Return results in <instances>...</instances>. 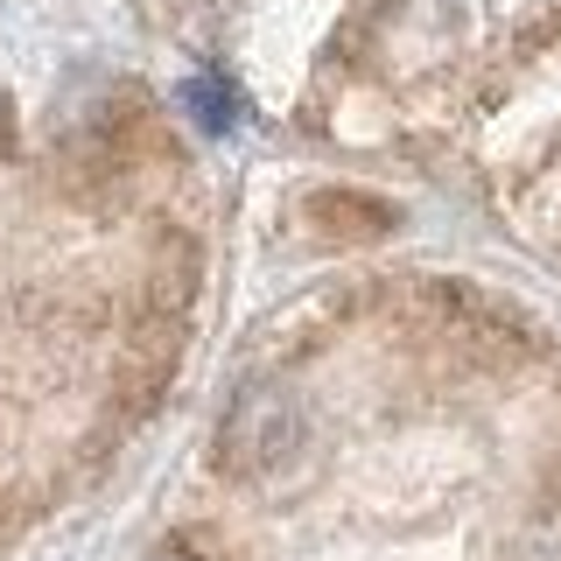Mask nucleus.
Here are the masks:
<instances>
[{
  "instance_id": "423d86ee",
  "label": "nucleus",
  "mask_w": 561,
  "mask_h": 561,
  "mask_svg": "<svg viewBox=\"0 0 561 561\" xmlns=\"http://www.w3.org/2000/svg\"><path fill=\"white\" fill-rule=\"evenodd\" d=\"M0 148H8V92H0Z\"/></svg>"
},
{
  "instance_id": "f03ea898",
  "label": "nucleus",
  "mask_w": 561,
  "mask_h": 561,
  "mask_svg": "<svg viewBox=\"0 0 561 561\" xmlns=\"http://www.w3.org/2000/svg\"><path fill=\"white\" fill-rule=\"evenodd\" d=\"M302 210H309L316 232H330V239H386L393 232V204L365 197V190H316Z\"/></svg>"
},
{
  "instance_id": "20e7f679",
  "label": "nucleus",
  "mask_w": 561,
  "mask_h": 561,
  "mask_svg": "<svg viewBox=\"0 0 561 561\" xmlns=\"http://www.w3.org/2000/svg\"><path fill=\"white\" fill-rule=\"evenodd\" d=\"M534 561H561V519H554V526H540V540H534Z\"/></svg>"
},
{
  "instance_id": "f257e3e1",
  "label": "nucleus",
  "mask_w": 561,
  "mask_h": 561,
  "mask_svg": "<svg viewBox=\"0 0 561 561\" xmlns=\"http://www.w3.org/2000/svg\"><path fill=\"white\" fill-rule=\"evenodd\" d=\"M309 449V408L295 400L288 379H245L232 408L218 414V470L232 484H280Z\"/></svg>"
},
{
  "instance_id": "39448f33",
  "label": "nucleus",
  "mask_w": 561,
  "mask_h": 561,
  "mask_svg": "<svg viewBox=\"0 0 561 561\" xmlns=\"http://www.w3.org/2000/svg\"><path fill=\"white\" fill-rule=\"evenodd\" d=\"M154 561H197V554H190V548H162V554H154Z\"/></svg>"
},
{
  "instance_id": "7ed1b4c3",
  "label": "nucleus",
  "mask_w": 561,
  "mask_h": 561,
  "mask_svg": "<svg viewBox=\"0 0 561 561\" xmlns=\"http://www.w3.org/2000/svg\"><path fill=\"white\" fill-rule=\"evenodd\" d=\"M183 105L197 113V127H210V134H225V127H232V113H239V99H232V84H225V78H190L183 84Z\"/></svg>"
}]
</instances>
